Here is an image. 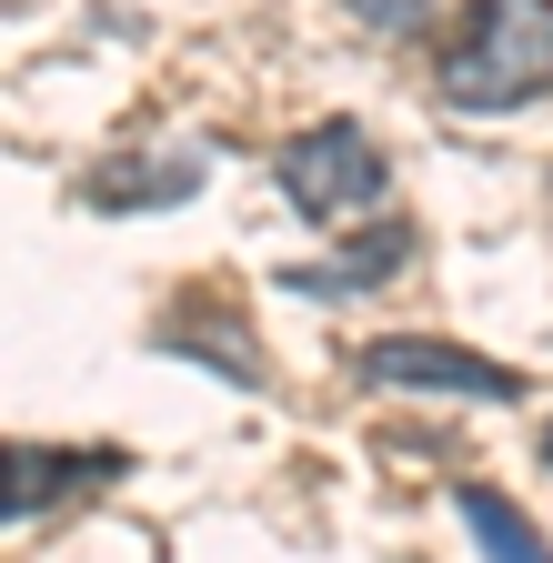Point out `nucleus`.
<instances>
[{"mask_svg": "<svg viewBox=\"0 0 553 563\" xmlns=\"http://www.w3.org/2000/svg\"><path fill=\"white\" fill-rule=\"evenodd\" d=\"M443 101L453 111H523L553 91V0H473L443 41Z\"/></svg>", "mask_w": 553, "mask_h": 563, "instance_id": "nucleus-1", "label": "nucleus"}, {"mask_svg": "<svg viewBox=\"0 0 553 563\" xmlns=\"http://www.w3.org/2000/svg\"><path fill=\"white\" fill-rule=\"evenodd\" d=\"M272 181H283V201L302 222H353L363 201H383V152L363 121H312L272 152Z\"/></svg>", "mask_w": 553, "mask_h": 563, "instance_id": "nucleus-2", "label": "nucleus"}, {"mask_svg": "<svg viewBox=\"0 0 553 563\" xmlns=\"http://www.w3.org/2000/svg\"><path fill=\"white\" fill-rule=\"evenodd\" d=\"M353 373L363 383H412V393H463V402H513L523 393L504 363H483V352H463V342H363Z\"/></svg>", "mask_w": 553, "mask_h": 563, "instance_id": "nucleus-3", "label": "nucleus"}, {"mask_svg": "<svg viewBox=\"0 0 553 563\" xmlns=\"http://www.w3.org/2000/svg\"><path fill=\"white\" fill-rule=\"evenodd\" d=\"M121 453H11V523H31L41 504H60V493H81V483H111Z\"/></svg>", "mask_w": 553, "mask_h": 563, "instance_id": "nucleus-4", "label": "nucleus"}, {"mask_svg": "<svg viewBox=\"0 0 553 563\" xmlns=\"http://www.w3.org/2000/svg\"><path fill=\"white\" fill-rule=\"evenodd\" d=\"M201 172H212V152H191V141H181L172 162L101 172V181H91V201H101V211H152V201H181V191H201Z\"/></svg>", "mask_w": 553, "mask_h": 563, "instance_id": "nucleus-5", "label": "nucleus"}, {"mask_svg": "<svg viewBox=\"0 0 553 563\" xmlns=\"http://www.w3.org/2000/svg\"><path fill=\"white\" fill-rule=\"evenodd\" d=\"M412 262V232L402 222H383L373 242H353L342 262H312V272H292V292H363V282H392Z\"/></svg>", "mask_w": 553, "mask_h": 563, "instance_id": "nucleus-6", "label": "nucleus"}, {"mask_svg": "<svg viewBox=\"0 0 553 563\" xmlns=\"http://www.w3.org/2000/svg\"><path fill=\"white\" fill-rule=\"evenodd\" d=\"M463 533L483 543V563H553V543L504 504V493H483V483H463Z\"/></svg>", "mask_w": 553, "mask_h": 563, "instance_id": "nucleus-7", "label": "nucleus"}, {"mask_svg": "<svg viewBox=\"0 0 553 563\" xmlns=\"http://www.w3.org/2000/svg\"><path fill=\"white\" fill-rule=\"evenodd\" d=\"M342 11H353L363 31H412V21L433 11V0H342Z\"/></svg>", "mask_w": 553, "mask_h": 563, "instance_id": "nucleus-8", "label": "nucleus"}, {"mask_svg": "<svg viewBox=\"0 0 553 563\" xmlns=\"http://www.w3.org/2000/svg\"><path fill=\"white\" fill-rule=\"evenodd\" d=\"M543 463H553V422H543Z\"/></svg>", "mask_w": 553, "mask_h": 563, "instance_id": "nucleus-9", "label": "nucleus"}]
</instances>
